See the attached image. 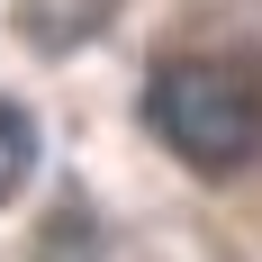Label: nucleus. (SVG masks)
Returning <instances> with one entry per match:
<instances>
[{
  "label": "nucleus",
  "mask_w": 262,
  "mask_h": 262,
  "mask_svg": "<svg viewBox=\"0 0 262 262\" xmlns=\"http://www.w3.org/2000/svg\"><path fill=\"white\" fill-rule=\"evenodd\" d=\"M145 127L208 181H235L262 163V81L226 54H172L145 81Z\"/></svg>",
  "instance_id": "f257e3e1"
},
{
  "label": "nucleus",
  "mask_w": 262,
  "mask_h": 262,
  "mask_svg": "<svg viewBox=\"0 0 262 262\" xmlns=\"http://www.w3.org/2000/svg\"><path fill=\"white\" fill-rule=\"evenodd\" d=\"M108 9H118V0H18L27 46H46V54L81 46V36H100V27H108Z\"/></svg>",
  "instance_id": "f03ea898"
},
{
  "label": "nucleus",
  "mask_w": 262,
  "mask_h": 262,
  "mask_svg": "<svg viewBox=\"0 0 262 262\" xmlns=\"http://www.w3.org/2000/svg\"><path fill=\"white\" fill-rule=\"evenodd\" d=\"M27 172H36V118L18 100H0V208L27 190Z\"/></svg>",
  "instance_id": "7ed1b4c3"
}]
</instances>
